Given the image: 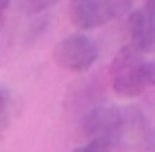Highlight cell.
Wrapping results in <instances>:
<instances>
[{
	"mask_svg": "<svg viewBox=\"0 0 155 152\" xmlns=\"http://www.w3.org/2000/svg\"><path fill=\"white\" fill-rule=\"evenodd\" d=\"M18 2H21V9H23L25 14L34 16V14H41V11L50 9L57 0H18Z\"/></svg>",
	"mask_w": 155,
	"mask_h": 152,
	"instance_id": "7",
	"label": "cell"
},
{
	"mask_svg": "<svg viewBox=\"0 0 155 152\" xmlns=\"http://www.w3.org/2000/svg\"><path fill=\"white\" fill-rule=\"evenodd\" d=\"M144 52H139L135 46H126L119 50L114 59L110 64V75H112V89L116 95L121 98H135L139 95L146 86L144 77Z\"/></svg>",
	"mask_w": 155,
	"mask_h": 152,
	"instance_id": "1",
	"label": "cell"
},
{
	"mask_svg": "<svg viewBox=\"0 0 155 152\" xmlns=\"http://www.w3.org/2000/svg\"><path fill=\"white\" fill-rule=\"evenodd\" d=\"M112 147L114 145H112V141L107 136H94V138H89V143L75 147L73 152H110Z\"/></svg>",
	"mask_w": 155,
	"mask_h": 152,
	"instance_id": "6",
	"label": "cell"
},
{
	"mask_svg": "<svg viewBox=\"0 0 155 152\" xmlns=\"http://www.w3.org/2000/svg\"><path fill=\"white\" fill-rule=\"evenodd\" d=\"M128 34L130 43L139 52L148 55L155 50V14L144 9H137L128 16Z\"/></svg>",
	"mask_w": 155,
	"mask_h": 152,
	"instance_id": "5",
	"label": "cell"
},
{
	"mask_svg": "<svg viewBox=\"0 0 155 152\" xmlns=\"http://www.w3.org/2000/svg\"><path fill=\"white\" fill-rule=\"evenodd\" d=\"M68 18L78 30H96L114 16L110 11L107 0H71Z\"/></svg>",
	"mask_w": 155,
	"mask_h": 152,
	"instance_id": "4",
	"label": "cell"
},
{
	"mask_svg": "<svg viewBox=\"0 0 155 152\" xmlns=\"http://www.w3.org/2000/svg\"><path fill=\"white\" fill-rule=\"evenodd\" d=\"M123 116L126 109L123 107H94L87 114L82 123V132L89 138L94 136H107L112 141V145H119V136H121V127H123Z\"/></svg>",
	"mask_w": 155,
	"mask_h": 152,
	"instance_id": "3",
	"label": "cell"
},
{
	"mask_svg": "<svg viewBox=\"0 0 155 152\" xmlns=\"http://www.w3.org/2000/svg\"><path fill=\"white\" fill-rule=\"evenodd\" d=\"M7 9H9V0H0V25H2V18H5Z\"/></svg>",
	"mask_w": 155,
	"mask_h": 152,
	"instance_id": "11",
	"label": "cell"
},
{
	"mask_svg": "<svg viewBox=\"0 0 155 152\" xmlns=\"http://www.w3.org/2000/svg\"><path fill=\"white\" fill-rule=\"evenodd\" d=\"M144 2H146V9H148V11H153V14H155V0H144Z\"/></svg>",
	"mask_w": 155,
	"mask_h": 152,
	"instance_id": "12",
	"label": "cell"
},
{
	"mask_svg": "<svg viewBox=\"0 0 155 152\" xmlns=\"http://www.w3.org/2000/svg\"><path fill=\"white\" fill-rule=\"evenodd\" d=\"M144 77H146V86H155V62L144 64Z\"/></svg>",
	"mask_w": 155,
	"mask_h": 152,
	"instance_id": "9",
	"label": "cell"
},
{
	"mask_svg": "<svg viewBox=\"0 0 155 152\" xmlns=\"http://www.w3.org/2000/svg\"><path fill=\"white\" fill-rule=\"evenodd\" d=\"M53 59L64 71L87 73L98 59V46L84 34H71L55 46Z\"/></svg>",
	"mask_w": 155,
	"mask_h": 152,
	"instance_id": "2",
	"label": "cell"
},
{
	"mask_svg": "<svg viewBox=\"0 0 155 152\" xmlns=\"http://www.w3.org/2000/svg\"><path fill=\"white\" fill-rule=\"evenodd\" d=\"M107 5H110L112 16H114V18H119V16H126V14H130L132 0H107Z\"/></svg>",
	"mask_w": 155,
	"mask_h": 152,
	"instance_id": "8",
	"label": "cell"
},
{
	"mask_svg": "<svg viewBox=\"0 0 155 152\" xmlns=\"http://www.w3.org/2000/svg\"><path fill=\"white\" fill-rule=\"evenodd\" d=\"M7 105H9V93H7V89L0 86V118H2V114H5Z\"/></svg>",
	"mask_w": 155,
	"mask_h": 152,
	"instance_id": "10",
	"label": "cell"
}]
</instances>
